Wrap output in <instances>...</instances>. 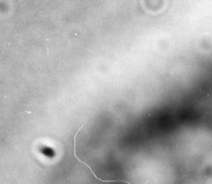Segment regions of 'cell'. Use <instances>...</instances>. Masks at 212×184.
<instances>
[{
	"mask_svg": "<svg viewBox=\"0 0 212 184\" xmlns=\"http://www.w3.org/2000/svg\"><path fill=\"white\" fill-rule=\"evenodd\" d=\"M41 150H43L44 155H46V156H53L54 155V151L52 150V149H50V148H46V146H44Z\"/></svg>",
	"mask_w": 212,
	"mask_h": 184,
	"instance_id": "cell-1",
	"label": "cell"
}]
</instances>
